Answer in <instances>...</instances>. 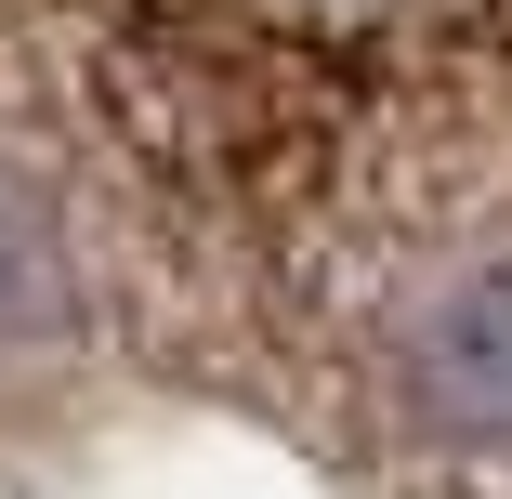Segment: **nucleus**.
Instances as JSON below:
<instances>
[{
	"mask_svg": "<svg viewBox=\"0 0 512 499\" xmlns=\"http://www.w3.org/2000/svg\"><path fill=\"white\" fill-rule=\"evenodd\" d=\"M407 408L434 434H512V263H460L407 316Z\"/></svg>",
	"mask_w": 512,
	"mask_h": 499,
	"instance_id": "f257e3e1",
	"label": "nucleus"
},
{
	"mask_svg": "<svg viewBox=\"0 0 512 499\" xmlns=\"http://www.w3.org/2000/svg\"><path fill=\"white\" fill-rule=\"evenodd\" d=\"M53 329H66V237H53L40 197L0 184V355H27Z\"/></svg>",
	"mask_w": 512,
	"mask_h": 499,
	"instance_id": "f03ea898",
	"label": "nucleus"
}]
</instances>
